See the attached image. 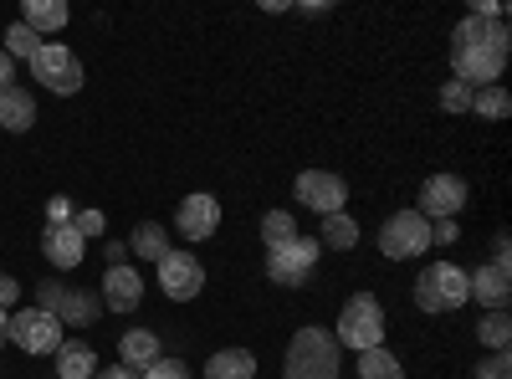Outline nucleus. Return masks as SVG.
I'll return each instance as SVG.
<instances>
[{
    "instance_id": "1",
    "label": "nucleus",
    "mask_w": 512,
    "mask_h": 379,
    "mask_svg": "<svg viewBox=\"0 0 512 379\" xmlns=\"http://www.w3.org/2000/svg\"><path fill=\"white\" fill-rule=\"evenodd\" d=\"M507 52H512L507 21L466 16L451 31V77L466 82V88H492V82L502 77V67H507Z\"/></svg>"
},
{
    "instance_id": "2",
    "label": "nucleus",
    "mask_w": 512,
    "mask_h": 379,
    "mask_svg": "<svg viewBox=\"0 0 512 379\" xmlns=\"http://www.w3.org/2000/svg\"><path fill=\"white\" fill-rule=\"evenodd\" d=\"M282 379H338V344H333V333L318 328V323L297 328L292 344H287Z\"/></svg>"
},
{
    "instance_id": "3",
    "label": "nucleus",
    "mask_w": 512,
    "mask_h": 379,
    "mask_svg": "<svg viewBox=\"0 0 512 379\" xmlns=\"http://www.w3.org/2000/svg\"><path fill=\"white\" fill-rule=\"evenodd\" d=\"M333 344L338 349H354V354H369L384 344V308L374 292H354V298L344 303V313H338L333 323Z\"/></svg>"
},
{
    "instance_id": "4",
    "label": "nucleus",
    "mask_w": 512,
    "mask_h": 379,
    "mask_svg": "<svg viewBox=\"0 0 512 379\" xmlns=\"http://www.w3.org/2000/svg\"><path fill=\"white\" fill-rule=\"evenodd\" d=\"M466 303H472V292H466V272L456 262H431L415 277V308L420 313H456Z\"/></svg>"
},
{
    "instance_id": "5",
    "label": "nucleus",
    "mask_w": 512,
    "mask_h": 379,
    "mask_svg": "<svg viewBox=\"0 0 512 379\" xmlns=\"http://www.w3.org/2000/svg\"><path fill=\"white\" fill-rule=\"evenodd\" d=\"M318 236H292L282 246H267V277L277 287H308L313 267H318Z\"/></svg>"
},
{
    "instance_id": "6",
    "label": "nucleus",
    "mask_w": 512,
    "mask_h": 379,
    "mask_svg": "<svg viewBox=\"0 0 512 379\" xmlns=\"http://www.w3.org/2000/svg\"><path fill=\"white\" fill-rule=\"evenodd\" d=\"M6 344H16L21 354H57L62 349V318L41 313V308H21L6 318Z\"/></svg>"
},
{
    "instance_id": "7",
    "label": "nucleus",
    "mask_w": 512,
    "mask_h": 379,
    "mask_svg": "<svg viewBox=\"0 0 512 379\" xmlns=\"http://www.w3.org/2000/svg\"><path fill=\"white\" fill-rule=\"evenodd\" d=\"M425 246H431V221H425L415 205L379 226V251H384L390 262H410V257H420Z\"/></svg>"
},
{
    "instance_id": "8",
    "label": "nucleus",
    "mask_w": 512,
    "mask_h": 379,
    "mask_svg": "<svg viewBox=\"0 0 512 379\" xmlns=\"http://www.w3.org/2000/svg\"><path fill=\"white\" fill-rule=\"evenodd\" d=\"M31 72L41 88H52L57 98H72L82 88V62L72 57V47H62V41H41V52L31 57Z\"/></svg>"
},
{
    "instance_id": "9",
    "label": "nucleus",
    "mask_w": 512,
    "mask_h": 379,
    "mask_svg": "<svg viewBox=\"0 0 512 379\" xmlns=\"http://www.w3.org/2000/svg\"><path fill=\"white\" fill-rule=\"evenodd\" d=\"M292 195H297V205H308L318 221L349 205L344 175H328V170H303V175H297V185H292Z\"/></svg>"
},
{
    "instance_id": "10",
    "label": "nucleus",
    "mask_w": 512,
    "mask_h": 379,
    "mask_svg": "<svg viewBox=\"0 0 512 379\" xmlns=\"http://www.w3.org/2000/svg\"><path fill=\"white\" fill-rule=\"evenodd\" d=\"M461 205H466V180L461 175H431L420 185V200H415V210L425 221H456Z\"/></svg>"
},
{
    "instance_id": "11",
    "label": "nucleus",
    "mask_w": 512,
    "mask_h": 379,
    "mask_svg": "<svg viewBox=\"0 0 512 379\" xmlns=\"http://www.w3.org/2000/svg\"><path fill=\"white\" fill-rule=\"evenodd\" d=\"M159 287H164V298H175V303L200 298V287H205V267L195 262V251H169V257L159 262Z\"/></svg>"
},
{
    "instance_id": "12",
    "label": "nucleus",
    "mask_w": 512,
    "mask_h": 379,
    "mask_svg": "<svg viewBox=\"0 0 512 379\" xmlns=\"http://www.w3.org/2000/svg\"><path fill=\"white\" fill-rule=\"evenodd\" d=\"M175 226H180V236L185 241H205V236H216L221 231V200L216 195H185L180 205H175Z\"/></svg>"
},
{
    "instance_id": "13",
    "label": "nucleus",
    "mask_w": 512,
    "mask_h": 379,
    "mask_svg": "<svg viewBox=\"0 0 512 379\" xmlns=\"http://www.w3.org/2000/svg\"><path fill=\"white\" fill-rule=\"evenodd\" d=\"M466 292H472V303H482V308H507V298H512V272H507V262H487V267H477V272H466Z\"/></svg>"
},
{
    "instance_id": "14",
    "label": "nucleus",
    "mask_w": 512,
    "mask_h": 379,
    "mask_svg": "<svg viewBox=\"0 0 512 379\" xmlns=\"http://www.w3.org/2000/svg\"><path fill=\"white\" fill-rule=\"evenodd\" d=\"M144 303V277L134 272V267H108L103 272V308H113V313H134Z\"/></svg>"
},
{
    "instance_id": "15",
    "label": "nucleus",
    "mask_w": 512,
    "mask_h": 379,
    "mask_svg": "<svg viewBox=\"0 0 512 379\" xmlns=\"http://www.w3.org/2000/svg\"><path fill=\"white\" fill-rule=\"evenodd\" d=\"M41 251H47V262L72 272L82 267V257H88V241H82L72 226H41Z\"/></svg>"
},
{
    "instance_id": "16",
    "label": "nucleus",
    "mask_w": 512,
    "mask_h": 379,
    "mask_svg": "<svg viewBox=\"0 0 512 379\" xmlns=\"http://www.w3.org/2000/svg\"><path fill=\"white\" fill-rule=\"evenodd\" d=\"M159 354H164V349H159V333H154V328H128L123 339H118V359H123L128 369H149Z\"/></svg>"
},
{
    "instance_id": "17",
    "label": "nucleus",
    "mask_w": 512,
    "mask_h": 379,
    "mask_svg": "<svg viewBox=\"0 0 512 379\" xmlns=\"http://www.w3.org/2000/svg\"><path fill=\"white\" fill-rule=\"evenodd\" d=\"M31 123H36V103H31L26 88H16V82H11V88L0 93V129H6V134H26Z\"/></svg>"
},
{
    "instance_id": "18",
    "label": "nucleus",
    "mask_w": 512,
    "mask_h": 379,
    "mask_svg": "<svg viewBox=\"0 0 512 379\" xmlns=\"http://www.w3.org/2000/svg\"><path fill=\"white\" fill-rule=\"evenodd\" d=\"M98 313H103V298H98V292H88V287H67V298H62V308H57L62 328H67V323H72V328H88V323H98Z\"/></svg>"
},
{
    "instance_id": "19",
    "label": "nucleus",
    "mask_w": 512,
    "mask_h": 379,
    "mask_svg": "<svg viewBox=\"0 0 512 379\" xmlns=\"http://www.w3.org/2000/svg\"><path fill=\"white\" fill-rule=\"evenodd\" d=\"M205 379H256V354L251 349H221L205 359Z\"/></svg>"
},
{
    "instance_id": "20",
    "label": "nucleus",
    "mask_w": 512,
    "mask_h": 379,
    "mask_svg": "<svg viewBox=\"0 0 512 379\" xmlns=\"http://www.w3.org/2000/svg\"><path fill=\"white\" fill-rule=\"evenodd\" d=\"M123 246L134 251V257L154 262V267L169 257V251H175V246H169V236H164V226H159V221H144V226H134V236H128Z\"/></svg>"
},
{
    "instance_id": "21",
    "label": "nucleus",
    "mask_w": 512,
    "mask_h": 379,
    "mask_svg": "<svg viewBox=\"0 0 512 379\" xmlns=\"http://www.w3.org/2000/svg\"><path fill=\"white\" fill-rule=\"evenodd\" d=\"M98 374V354L88 344H67L57 349V379H93Z\"/></svg>"
},
{
    "instance_id": "22",
    "label": "nucleus",
    "mask_w": 512,
    "mask_h": 379,
    "mask_svg": "<svg viewBox=\"0 0 512 379\" xmlns=\"http://www.w3.org/2000/svg\"><path fill=\"white\" fill-rule=\"evenodd\" d=\"M21 26H31L36 36H41V31H62V26H67V6H62V0H26Z\"/></svg>"
},
{
    "instance_id": "23",
    "label": "nucleus",
    "mask_w": 512,
    "mask_h": 379,
    "mask_svg": "<svg viewBox=\"0 0 512 379\" xmlns=\"http://www.w3.org/2000/svg\"><path fill=\"white\" fill-rule=\"evenodd\" d=\"M318 246H333V251H349V246H359V221H354V216H344V210H333V216H323Z\"/></svg>"
},
{
    "instance_id": "24",
    "label": "nucleus",
    "mask_w": 512,
    "mask_h": 379,
    "mask_svg": "<svg viewBox=\"0 0 512 379\" xmlns=\"http://www.w3.org/2000/svg\"><path fill=\"white\" fill-rule=\"evenodd\" d=\"M359 379H405V369H400V354H390V349H369V354H359Z\"/></svg>"
},
{
    "instance_id": "25",
    "label": "nucleus",
    "mask_w": 512,
    "mask_h": 379,
    "mask_svg": "<svg viewBox=\"0 0 512 379\" xmlns=\"http://www.w3.org/2000/svg\"><path fill=\"white\" fill-rule=\"evenodd\" d=\"M472 113H477V118H507V113H512V93L502 88V82H492V88H477V93H472Z\"/></svg>"
},
{
    "instance_id": "26",
    "label": "nucleus",
    "mask_w": 512,
    "mask_h": 379,
    "mask_svg": "<svg viewBox=\"0 0 512 379\" xmlns=\"http://www.w3.org/2000/svg\"><path fill=\"white\" fill-rule=\"evenodd\" d=\"M477 339L497 354V349H507V339H512V318H507V308H497V313H487L482 323H477Z\"/></svg>"
},
{
    "instance_id": "27",
    "label": "nucleus",
    "mask_w": 512,
    "mask_h": 379,
    "mask_svg": "<svg viewBox=\"0 0 512 379\" xmlns=\"http://www.w3.org/2000/svg\"><path fill=\"white\" fill-rule=\"evenodd\" d=\"M0 52H6L11 62H16V57H26V62H31V57L41 52V36H36L31 26H21V21H16V26L6 31V47H0Z\"/></svg>"
},
{
    "instance_id": "28",
    "label": "nucleus",
    "mask_w": 512,
    "mask_h": 379,
    "mask_svg": "<svg viewBox=\"0 0 512 379\" xmlns=\"http://www.w3.org/2000/svg\"><path fill=\"white\" fill-rule=\"evenodd\" d=\"M297 236V221L287 216V210H272V216H262V241L267 246H282V241H292Z\"/></svg>"
},
{
    "instance_id": "29",
    "label": "nucleus",
    "mask_w": 512,
    "mask_h": 379,
    "mask_svg": "<svg viewBox=\"0 0 512 379\" xmlns=\"http://www.w3.org/2000/svg\"><path fill=\"white\" fill-rule=\"evenodd\" d=\"M472 93H477V88H466V82L451 77V82H441V108H446V113H472Z\"/></svg>"
},
{
    "instance_id": "30",
    "label": "nucleus",
    "mask_w": 512,
    "mask_h": 379,
    "mask_svg": "<svg viewBox=\"0 0 512 379\" xmlns=\"http://www.w3.org/2000/svg\"><path fill=\"white\" fill-rule=\"evenodd\" d=\"M62 298H67V282H62V277H47V282H36V303H31V308L57 313V308H62Z\"/></svg>"
},
{
    "instance_id": "31",
    "label": "nucleus",
    "mask_w": 512,
    "mask_h": 379,
    "mask_svg": "<svg viewBox=\"0 0 512 379\" xmlns=\"http://www.w3.org/2000/svg\"><path fill=\"white\" fill-rule=\"evenodd\" d=\"M103 210H77V216H72V231L82 236V241H93V236H103Z\"/></svg>"
},
{
    "instance_id": "32",
    "label": "nucleus",
    "mask_w": 512,
    "mask_h": 379,
    "mask_svg": "<svg viewBox=\"0 0 512 379\" xmlns=\"http://www.w3.org/2000/svg\"><path fill=\"white\" fill-rule=\"evenodd\" d=\"M477 379H512V359H507V349L487 354V359L477 364Z\"/></svg>"
},
{
    "instance_id": "33",
    "label": "nucleus",
    "mask_w": 512,
    "mask_h": 379,
    "mask_svg": "<svg viewBox=\"0 0 512 379\" xmlns=\"http://www.w3.org/2000/svg\"><path fill=\"white\" fill-rule=\"evenodd\" d=\"M139 379H190V369H185L180 359H164V354H159V359H154V364H149Z\"/></svg>"
},
{
    "instance_id": "34",
    "label": "nucleus",
    "mask_w": 512,
    "mask_h": 379,
    "mask_svg": "<svg viewBox=\"0 0 512 379\" xmlns=\"http://www.w3.org/2000/svg\"><path fill=\"white\" fill-rule=\"evenodd\" d=\"M72 216H77V210H72L67 195H52L47 200V226H72Z\"/></svg>"
},
{
    "instance_id": "35",
    "label": "nucleus",
    "mask_w": 512,
    "mask_h": 379,
    "mask_svg": "<svg viewBox=\"0 0 512 379\" xmlns=\"http://www.w3.org/2000/svg\"><path fill=\"white\" fill-rule=\"evenodd\" d=\"M16 303H21V282H16L11 272H0V308H6V313H11Z\"/></svg>"
},
{
    "instance_id": "36",
    "label": "nucleus",
    "mask_w": 512,
    "mask_h": 379,
    "mask_svg": "<svg viewBox=\"0 0 512 379\" xmlns=\"http://www.w3.org/2000/svg\"><path fill=\"white\" fill-rule=\"evenodd\" d=\"M456 231H461L456 221H431V246H451V241H456Z\"/></svg>"
},
{
    "instance_id": "37",
    "label": "nucleus",
    "mask_w": 512,
    "mask_h": 379,
    "mask_svg": "<svg viewBox=\"0 0 512 379\" xmlns=\"http://www.w3.org/2000/svg\"><path fill=\"white\" fill-rule=\"evenodd\" d=\"M103 257H108V267H123V257H128V246H123V241H103Z\"/></svg>"
},
{
    "instance_id": "38",
    "label": "nucleus",
    "mask_w": 512,
    "mask_h": 379,
    "mask_svg": "<svg viewBox=\"0 0 512 379\" xmlns=\"http://www.w3.org/2000/svg\"><path fill=\"white\" fill-rule=\"evenodd\" d=\"M11 82H16V62H11L6 52H0V93H6V88H11Z\"/></svg>"
},
{
    "instance_id": "39",
    "label": "nucleus",
    "mask_w": 512,
    "mask_h": 379,
    "mask_svg": "<svg viewBox=\"0 0 512 379\" xmlns=\"http://www.w3.org/2000/svg\"><path fill=\"white\" fill-rule=\"evenodd\" d=\"M512 257V241H507V231H497V241H492V262H507Z\"/></svg>"
},
{
    "instance_id": "40",
    "label": "nucleus",
    "mask_w": 512,
    "mask_h": 379,
    "mask_svg": "<svg viewBox=\"0 0 512 379\" xmlns=\"http://www.w3.org/2000/svg\"><path fill=\"white\" fill-rule=\"evenodd\" d=\"M93 379H139V369H128V364H118V369H98Z\"/></svg>"
},
{
    "instance_id": "41",
    "label": "nucleus",
    "mask_w": 512,
    "mask_h": 379,
    "mask_svg": "<svg viewBox=\"0 0 512 379\" xmlns=\"http://www.w3.org/2000/svg\"><path fill=\"white\" fill-rule=\"evenodd\" d=\"M303 16H328V0H308V6H297Z\"/></svg>"
},
{
    "instance_id": "42",
    "label": "nucleus",
    "mask_w": 512,
    "mask_h": 379,
    "mask_svg": "<svg viewBox=\"0 0 512 379\" xmlns=\"http://www.w3.org/2000/svg\"><path fill=\"white\" fill-rule=\"evenodd\" d=\"M6 318H11V313H6V308H0V349H6Z\"/></svg>"
}]
</instances>
